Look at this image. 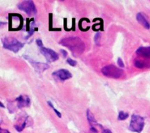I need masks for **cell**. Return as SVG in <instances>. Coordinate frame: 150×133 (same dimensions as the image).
I'll use <instances>...</instances> for the list:
<instances>
[{"label":"cell","instance_id":"6da1fadb","mask_svg":"<svg viewBox=\"0 0 150 133\" xmlns=\"http://www.w3.org/2000/svg\"><path fill=\"white\" fill-rule=\"evenodd\" d=\"M59 43L68 48L75 57H78L81 55L85 50L84 42L78 37H69L63 38L60 40Z\"/></svg>","mask_w":150,"mask_h":133},{"label":"cell","instance_id":"7a4b0ae2","mask_svg":"<svg viewBox=\"0 0 150 133\" xmlns=\"http://www.w3.org/2000/svg\"><path fill=\"white\" fill-rule=\"evenodd\" d=\"M2 45L5 49L18 53L24 46V44L14 37H4L2 39Z\"/></svg>","mask_w":150,"mask_h":133},{"label":"cell","instance_id":"3957f363","mask_svg":"<svg viewBox=\"0 0 150 133\" xmlns=\"http://www.w3.org/2000/svg\"><path fill=\"white\" fill-rule=\"evenodd\" d=\"M144 118L137 114H133L131 116L129 129L133 132L141 133L144 127Z\"/></svg>","mask_w":150,"mask_h":133},{"label":"cell","instance_id":"277c9868","mask_svg":"<svg viewBox=\"0 0 150 133\" xmlns=\"http://www.w3.org/2000/svg\"><path fill=\"white\" fill-rule=\"evenodd\" d=\"M101 72H102L103 75L105 77L114 79L120 78L122 76L123 73H124L122 69L119 68V67H116L115 65H113V64L105 66L104 67H103Z\"/></svg>","mask_w":150,"mask_h":133},{"label":"cell","instance_id":"5b68a950","mask_svg":"<svg viewBox=\"0 0 150 133\" xmlns=\"http://www.w3.org/2000/svg\"><path fill=\"white\" fill-rule=\"evenodd\" d=\"M18 8L20 10H22L29 15H35L37 13V9L34 4L33 1H23L18 4Z\"/></svg>","mask_w":150,"mask_h":133},{"label":"cell","instance_id":"8992f818","mask_svg":"<svg viewBox=\"0 0 150 133\" xmlns=\"http://www.w3.org/2000/svg\"><path fill=\"white\" fill-rule=\"evenodd\" d=\"M40 49L41 53L44 56L48 62H54V61L59 59L58 53L51 48L41 47V48H40Z\"/></svg>","mask_w":150,"mask_h":133},{"label":"cell","instance_id":"52a82bcc","mask_svg":"<svg viewBox=\"0 0 150 133\" xmlns=\"http://www.w3.org/2000/svg\"><path fill=\"white\" fill-rule=\"evenodd\" d=\"M52 75L56 80H60V81H64L72 77V74L70 72L66 69H61V70L54 72L52 73Z\"/></svg>","mask_w":150,"mask_h":133},{"label":"cell","instance_id":"ba28073f","mask_svg":"<svg viewBox=\"0 0 150 133\" xmlns=\"http://www.w3.org/2000/svg\"><path fill=\"white\" fill-rule=\"evenodd\" d=\"M16 102L17 103L18 108L29 107L30 105V99L28 96H24V95H20L18 96L16 99Z\"/></svg>","mask_w":150,"mask_h":133},{"label":"cell","instance_id":"9c48e42d","mask_svg":"<svg viewBox=\"0 0 150 133\" xmlns=\"http://www.w3.org/2000/svg\"><path fill=\"white\" fill-rule=\"evenodd\" d=\"M24 58L28 59V61L31 63V64L33 65V67H35V69L36 70L39 72H43L44 70H47V69L49 68V65L47 64H45V63H40V62H37V61H32L30 58H29L26 56H24Z\"/></svg>","mask_w":150,"mask_h":133},{"label":"cell","instance_id":"30bf717a","mask_svg":"<svg viewBox=\"0 0 150 133\" xmlns=\"http://www.w3.org/2000/svg\"><path fill=\"white\" fill-rule=\"evenodd\" d=\"M136 19L140 24H142L146 29H149L150 28V23L146 19V16L143 13H139L136 15Z\"/></svg>","mask_w":150,"mask_h":133},{"label":"cell","instance_id":"8fae6325","mask_svg":"<svg viewBox=\"0 0 150 133\" xmlns=\"http://www.w3.org/2000/svg\"><path fill=\"white\" fill-rule=\"evenodd\" d=\"M136 54L144 58H150V46L140 47L136 51Z\"/></svg>","mask_w":150,"mask_h":133},{"label":"cell","instance_id":"7c38bea8","mask_svg":"<svg viewBox=\"0 0 150 133\" xmlns=\"http://www.w3.org/2000/svg\"><path fill=\"white\" fill-rule=\"evenodd\" d=\"M86 117H87L88 121L90 124L91 127H95V126L98 125V123H97L96 120H95V116H94V115L89 110H86Z\"/></svg>","mask_w":150,"mask_h":133},{"label":"cell","instance_id":"4fadbf2b","mask_svg":"<svg viewBox=\"0 0 150 133\" xmlns=\"http://www.w3.org/2000/svg\"><path fill=\"white\" fill-rule=\"evenodd\" d=\"M135 67L139 69H143L146 67V63L144 62V61H140V60H136L134 62Z\"/></svg>","mask_w":150,"mask_h":133},{"label":"cell","instance_id":"5bb4252c","mask_svg":"<svg viewBox=\"0 0 150 133\" xmlns=\"http://www.w3.org/2000/svg\"><path fill=\"white\" fill-rule=\"evenodd\" d=\"M129 117V114L127 113H125L124 111H120L118 115V120L120 121H124L127 119Z\"/></svg>","mask_w":150,"mask_h":133},{"label":"cell","instance_id":"9a60e30c","mask_svg":"<svg viewBox=\"0 0 150 133\" xmlns=\"http://www.w3.org/2000/svg\"><path fill=\"white\" fill-rule=\"evenodd\" d=\"M47 103H48V105H49V106L51 107V108H52L53 110H54V112H55V113L57 114V116H58L59 118H61V117H62L61 113H60L59 111H58V110H57L55 108H54V105H53L52 102H51V101H48V102H47Z\"/></svg>","mask_w":150,"mask_h":133},{"label":"cell","instance_id":"2e32d148","mask_svg":"<svg viewBox=\"0 0 150 133\" xmlns=\"http://www.w3.org/2000/svg\"><path fill=\"white\" fill-rule=\"evenodd\" d=\"M27 119H28V117L26 118V119L25 120L24 122L23 123V124H22L21 127H19V126H16V125L15 126V128H16V129L17 130L18 132H21L22 130L25 128V127H26V121H27Z\"/></svg>","mask_w":150,"mask_h":133},{"label":"cell","instance_id":"e0dca14e","mask_svg":"<svg viewBox=\"0 0 150 133\" xmlns=\"http://www.w3.org/2000/svg\"><path fill=\"white\" fill-rule=\"evenodd\" d=\"M100 36H101L100 32H97L96 34L95 35V37H94V41H95V44H96V45H99V42H100Z\"/></svg>","mask_w":150,"mask_h":133},{"label":"cell","instance_id":"ac0fdd59","mask_svg":"<svg viewBox=\"0 0 150 133\" xmlns=\"http://www.w3.org/2000/svg\"><path fill=\"white\" fill-rule=\"evenodd\" d=\"M67 64H70V65L72 66V67H75V66L76 65V64H77L76 61H75V60L72 59V58H67Z\"/></svg>","mask_w":150,"mask_h":133},{"label":"cell","instance_id":"d6986e66","mask_svg":"<svg viewBox=\"0 0 150 133\" xmlns=\"http://www.w3.org/2000/svg\"><path fill=\"white\" fill-rule=\"evenodd\" d=\"M117 64H118V66L120 67H125V64L121 58H117Z\"/></svg>","mask_w":150,"mask_h":133},{"label":"cell","instance_id":"ffe728a7","mask_svg":"<svg viewBox=\"0 0 150 133\" xmlns=\"http://www.w3.org/2000/svg\"><path fill=\"white\" fill-rule=\"evenodd\" d=\"M36 42H37V45H38L40 48H41V47H43V45H42V41L41 40V39H37Z\"/></svg>","mask_w":150,"mask_h":133},{"label":"cell","instance_id":"44dd1931","mask_svg":"<svg viewBox=\"0 0 150 133\" xmlns=\"http://www.w3.org/2000/svg\"><path fill=\"white\" fill-rule=\"evenodd\" d=\"M61 51V53H62L63 57H64V58H65V57H67V52L65 51V50L61 49V51Z\"/></svg>","mask_w":150,"mask_h":133},{"label":"cell","instance_id":"7402d4cb","mask_svg":"<svg viewBox=\"0 0 150 133\" xmlns=\"http://www.w3.org/2000/svg\"><path fill=\"white\" fill-rule=\"evenodd\" d=\"M0 133H10V132L7 129L1 128V129H0Z\"/></svg>","mask_w":150,"mask_h":133},{"label":"cell","instance_id":"603a6c76","mask_svg":"<svg viewBox=\"0 0 150 133\" xmlns=\"http://www.w3.org/2000/svg\"><path fill=\"white\" fill-rule=\"evenodd\" d=\"M102 133H112V132H111L110 129H103V131L102 132Z\"/></svg>","mask_w":150,"mask_h":133},{"label":"cell","instance_id":"cb8c5ba5","mask_svg":"<svg viewBox=\"0 0 150 133\" xmlns=\"http://www.w3.org/2000/svg\"><path fill=\"white\" fill-rule=\"evenodd\" d=\"M0 105H1V108H4V105H3V103H2V102H0Z\"/></svg>","mask_w":150,"mask_h":133}]
</instances>
